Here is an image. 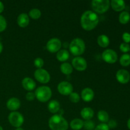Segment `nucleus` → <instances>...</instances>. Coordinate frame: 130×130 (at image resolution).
<instances>
[{
    "instance_id": "39",
    "label": "nucleus",
    "mask_w": 130,
    "mask_h": 130,
    "mask_svg": "<svg viewBox=\"0 0 130 130\" xmlns=\"http://www.w3.org/2000/svg\"><path fill=\"white\" fill-rule=\"evenodd\" d=\"M127 126H128V128L130 129V118L128 119V122H127Z\"/></svg>"
},
{
    "instance_id": "24",
    "label": "nucleus",
    "mask_w": 130,
    "mask_h": 130,
    "mask_svg": "<svg viewBox=\"0 0 130 130\" xmlns=\"http://www.w3.org/2000/svg\"><path fill=\"white\" fill-rule=\"evenodd\" d=\"M97 117L99 120L102 123H106L109 121V114L105 110H101L99 111L97 114Z\"/></svg>"
},
{
    "instance_id": "22",
    "label": "nucleus",
    "mask_w": 130,
    "mask_h": 130,
    "mask_svg": "<svg viewBox=\"0 0 130 130\" xmlns=\"http://www.w3.org/2000/svg\"><path fill=\"white\" fill-rule=\"evenodd\" d=\"M69 58V53L66 50H61L57 53V58L58 61L65 62Z\"/></svg>"
},
{
    "instance_id": "7",
    "label": "nucleus",
    "mask_w": 130,
    "mask_h": 130,
    "mask_svg": "<svg viewBox=\"0 0 130 130\" xmlns=\"http://www.w3.org/2000/svg\"><path fill=\"white\" fill-rule=\"evenodd\" d=\"M34 77L38 82L46 84L50 81V75L46 70L44 69H38L34 73Z\"/></svg>"
},
{
    "instance_id": "14",
    "label": "nucleus",
    "mask_w": 130,
    "mask_h": 130,
    "mask_svg": "<svg viewBox=\"0 0 130 130\" xmlns=\"http://www.w3.org/2000/svg\"><path fill=\"white\" fill-rule=\"evenodd\" d=\"M81 96L83 101L86 102H90L93 99L95 93L92 89L90 88H86L82 90Z\"/></svg>"
},
{
    "instance_id": "30",
    "label": "nucleus",
    "mask_w": 130,
    "mask_h": 130,
    "mask_svg": "<svg viewBox=\"0 0 130 130\" xmlns=\"http://www.w3.org/2000/svg\"><path fill=\"white\" fill-rule=\"evenodd\" d=\"M7 26L6 20L4 17L0 15V32H2L6 29Z\"/></svg>"
},
{
    "instance_id": "29",
    "label": "nucleus",
    "mask_w": 130,
    "mask_h": 130,
    "mask_svg": "<svg viewBox=\"0 0 130 130\" xmlns=\"http://www.w3.org/2000/svg\"><path fill=\"white\" fill-rule=\"evenodd\" d=\"M69 100L72 103H77L80 100V96L77 93L72 92L69 95Z\"/></svg>"
},
{
    "instance_id": "1",
    "label": "nucleus",
    "mask_w": 130,
    "mask_h": 130,
    "mask_svg": "<svg viewBox=\"0 0 130 130\" xmlns=\"http://www.w3.org/2000/svg\"><path fill=\"white\" fill-rule=\"evenodd\" d=\"M99 22V18L97 14L93 11L88 10L81 15L80 23L83 29L87 31L95 29Z\"/></svg>"
},
{
    "instance_id": "26",
    "label": "nucleus",
    "mask_w": 130,
    "mask_h": 130,
    "mask_svg": "<svg viewBox=\"0 0 130 130\" xmlns=\"http://www.w3.org/2000/svg\"><path fill=\"white\" fill-rule=\"evenodd\" d=\"M119 62H120L121 65L124 67H127L129 66L130 65V55L127 54V53L123 55L121 57Z\"/></svg>"
},
{
    "instance_id": "27",
    "label": "nucleus",
    "mask_w": 130,
    "mask_h": 130,
    "mask_svg": "<svg viewBox=\"0 0 130 130\" xmlns=\"http://www.w3.org/2000/svg\"><path fill=\"white\" fill-rule=\"evenodd\" d=\"M41 15V12L40 10L38 8H33L30 10L29 12V16L32 19H39Z\"/></svg>"
},
{
    "instance_id": "17",
    "label": "nucleus",
    "mask_w": 130,
    "mask_h": 130,
    "mask_svg": "<svg viewBox=\"0 0 130 130\" xmlns=\"http://www.w3.org/2000/svg\"><path fill=\"white\" fill-rule=\"evenodd\" d=\"M112 8L116 11H121L126 7L125 2L123 0H112L110 2Z\"/></svg>"
},
{
    "instance_id": "16",
    "label": "nucleus",
    "mask_w": 130,
    "mask_h": 130,
    "mask_svg": "<svg viewBox=\"0 0 130 130\" xmlns=\"http://www.w3.org/2000/svg\"><path fill=\"white\" fill-rule=\"evenodd\" d=\"M17 24L20 27H26L29 24V15L26 13L20 14L17 17Z\"/></svg>"
},
{
    "instance_id": "8",
    "label": "nucleus",
    "mask_w": 130,
    "mask_h": 130,
    "mask_svg": "<svg viewBox=\"0 0 130 130\" xmlns=\"http://www.w3.org/2000/svg\"><path fill=\"white\" fill-rule=\"evenodd\" d=\"M46 49L50 53H57L62 47L61 41L58 38H52L46 43Z\"/></svg>"
},
{
    "instance_id": "34",
    "label": "nucleus",
    "mask_w": 130,
    "mask_h": 130,
    "mask_svg": "<svg viewBox=\"0 0 130 130\" xmlns=\"http://www.w3.org/2000/svg\"><path fill=\"white\" fill-rule=\"evenodd\" d=\"M107 125L109 126V129H114L118 126V123H117L116 121L114 120V119H110L108 121Z\"/></svg>"
},
{
    "instance_id": "38",
    "label": "nucleus",
    "mask_w": 130,
    "mask_h": 130,
    "mask_svg": "<svg viewBox=\"0 0 130 130\" xmlns=\"http://www.w3.org/2000/svg\"><path fill=\"white\" fill-rule=\"evenodd\" d=\"M3 49V44L1 43V42L0 41V53L2 52Z\"/></svg>"
},
{
    "instance_id": "6",
    "label": "nucleus",
    "mask_w": 130,
    "mask_h": 130,
    "mask_svg": "<svg viewBox=\"0 0 130 130\" xmlns=\"http://www.w3.org/2000/svg\"><path fill=\"white\" fill-rule=\"evenodd\" d=\"M8 121L12 126L16 128H20L24 123V119L23 116L18 112H11L8 116Z\"/></svg>"
},
{
    "instance_id": "28",
    "label": "nucleus",
    "mask_w": 130,
    "mask_h": 130,
    "mask_svg": "<svg viewBox=\"0 0 130 130\" xmlns=\"http://www.w3.org/2000/svg\"><path fill=\"white\" fill-rule=\"evenodd\" d=\"M83 128L86 130H94L95 128V123L91 120H87L84 122Z\"/></svg>"
},
{
    "instance_id": "23",
    "label": "nucleus",
    "mask_w": 130,
    "mask_h": 130,
    "mask_svg": "<svg viewBox=\"0 0 130 130\" xmlns=\"http://www.w3.org/2000/svg\"><path fill=\"white\" fill-rule=\"evenodd\" d=\"M60 71L63 74L69 75L73 71V67L69 63L63 62L60 66Z\"/></svg>"
},
{
    "instance_id": "20",
    "label": "nucleus",
    "mask_w": 130,
    "mask_h": 130,
    "mask_svg": "<svg viewBox=\"0 0 130 130\" xmlns=\"http://www.w3.org/2000/svg\"><path fill=\"white\" fill-rule=\"evenodd\" d=\"M97 43L102 48H107L109 45L110 40L109 38L105 34L100 35L97 38Z\"/></svg>"
},
{
    "instance_id": "32",
    "label": "nucleus",
    "mask_w": 130,
    "mask_h": 130,
    "mask_svg": "<svg viewBox=\"0 0 130 130\" xmlns=\"http://www.w3.org/2000/svg\"><path fill=\"white\" fill-rule=\"evenodd\" d=\"M119 48H120L121 51L123 52H124V53H126V52H129V51L130 50V46H129V44H128V43H121L120 45V47H119Z\"/></svg>"
},
{
    "instance_id": "19",
    "label": "nucleus",
    "mask_w": 130,
    "mask_h": 130,
    "mask_svg": "<svg viewBox=\"0 0 130 130\" xmlns=\"http://www.w3.org/2000/svg\"><path fill=\"white\" fill-rule=\"evenodd\" d=\"M48 110H49L51 113L55 114V113L58 112L60 110V105L59 102H58L57 100H52V101L50 102L49 104H48Z\"/></svg>"
},
{
    "instance_id": "13",
    "label": "nucleus",
    "mask_w": 130,
    "mask_h": 130,
    "mask_svg": "<svg viewBox=\"0 0 130 130\" xmlns=\"http://www.w3.org/2000/svg\"><path fill=\"white\" fill-rule=\"evenodd\" d=\"M20 101L19 99L15 97L11 98L6 102V107L8 109L11 111H15L20 107Z\"/></svg>"
},
{
    "instance_id": "37",
    "label": "nucleus",
    "mask_w": 130,
    "mask_h": 130,
    "mask_svg": "<svg viewBox=\"0 0 130 130\" xmlns=\"http://www.w3.org/2000/svg\"><path fill=\"white\" fill-rule=\"evenodd\" d=\"M4 8H5V7H4L3 3L1 1H0V13H1L4 11Z\"/></svg>"
},
{
    "instance_id": "18",
    "label": "nucleus",
    "mask_w": 130,
    "mask_h": 130,
    "mask_svg": "<svg viewBox=\"0 0 130 130\" xmlns=\"http://www.w3.org/2000/svg\"><path fill=\"white\" fill-rule=\"evenodd\" d=\"M81 116L86 121L91 120L94 116V111L90 107L83 108L81 111Z\"/></svg>"
},
{
    "instance_id": "10",
    "label": "nucleus",
    "mask_w": 130,
    "mask_h": 130,
    "mask_svg": "<svg viewBox=\"0 0 130 130\" xmlns=\"http://www.w3.org/2000/svg\"><path fill=\"white\" fill-rule=\"evenodd\" d=\"M72 67L78 71H84L87 68V62L86 60L81 57H76L72 61Z\"/></svg>"
},
{
    "instance_id": "21",
    "label": "nucleus",
    "mask_w": 130,
    "mask_h": 130,
    "mask_svg": "<svg viewBox=\"0 0 130 130\" xmlns=\"http://www.w3.org/2000/svg\"><path fill=\"white\" fill-rule=\"evenodd\" d=\"M70 126L73 130H80L84 126V121L82 119H74L70 123Z\"/></svg>"
},
{
    "instance_id": "41",
    "label": "nucleus",
    "mask_w": 130,
    "mask_h": 130,
    "mask_svg": "<svg viewBox=\"0 0 130 130\" xmlns=\"http://www.w3.org/2000/svg\"><path fill=\"white\" fill-rule=\"evenodd\" d=\"M0 130H3V129L2 126H0Z\"/></svg>"
},
{
    "instance_id": "2",
    "label": "nucleus",
    "mask_w": 130,
    "mask_h": 130,
    "mask_svg": "<svg viewBox=\"0 0 130 130\" xmlns=\"http://www.w3.org/2000/svg\"><path fill=\"white\" fill-rule=\"evenodd\" d=\"M48 126L52 130H67L69 123L62 116L55 114L50 118Z\"/></svg>"
},
{
    "instance_id": "25",
    "label": "nucleus",
    "mask_w": 130,
    "mask_h": 130,
    "mask_svg": "<svg viewBox=\"0 0 130 130\" xmlns=\"http://www.w3.org/2000/svg\"><path fill=\"white\" fill-rule=\"evenodd\" d=\"M130 20V15L129 13L126 11H123L121 13L119 17V20L120 23L123 24H126Z\"/></svg>"
},
{
    "instance_id": "4",
    "label": "nucleus",
    "mask_w": 130,
    "mask_h": 130,
    "mask_svg": "<svg viewBox=\"0 0 130 130\" xmlns=\"http://www.w3.org/2000/svg\"><path fill=\"white\" fill-rule=\"evenodd\" d=\"M34 94L38 101L41 102H46L51 99L52 92L51 88L48 86H41L36 90Z\"/></svg>"
},
{
    "instance_id": "40",
    "label": "nucleus",
    "mask_w": 130,
    "mask_h": 130,
    "mask_svg": "<svg viewBox=\"0 0 130 130\" xmlns=\"http://www.w3.org/2000/svg\"><path fill=\"white\" fill-rule=\"evenodd\" d=\"M15 130H24V129H23V128H22L21 127H20V128H16V129H15Z\"/></svg>"
},
{
    "instance_id": "31",
    "label": "nucleus",
    "mask_w": 130,
    "mask_h": 130,
    "mask_svg": "<svg viewBox=\"0 0 130 130\" xmlns=\"http://www.w3.org/2000/svg\"><path fill=\"white\" fill-rule=\"evenodd\" d=\"M34 64L38 69H41L44 66V60L43 58L38 57L34 61Z\"/></svg>"
},
{
    "instance_id": "15",
    "label": "nucleus",
    "mask_w": 130,
    "mask_h": 130,
    "mask_svg": "<svg viewBox=\"0 0 130 130\" xmlns=\"http://www.w3.org/2000/svg\"><path fill=\"white\" fill-rule=\"evenodd\" d=\"M22 85L25 90H26L27 91H30L34 90L36 84L32 78L25 77L24 79H23L22 81Z\"/></svg>"
},
{
    "instance_id": "36",
    "label": "nucleus",
    "mask_w": 130,
    "mask_h": 130,
    "mask_svg": "<svg viewBox=\"0 0 130 130\" xmlns=\"http://www.w3.org/2000/svg\"><path fill=\"white\" fill-rule=\"evenodd\" d=\"M123 39L126 43L130 42V34L128 32H124L123 34Z\"/></svg>"
},
{
    "instance_id": "3",
    "label": "nucleus",
    "mask_w": 130,
    "mask_h": 130,
    "mask_svg": "<svg viewBox=\"0 0 130 130\" xmlns=\"http://www.w3.org/2000/svg\"><path fill=\"white\" fill-rule=\"evenodd\" d=\"M85 41L81 38H75L70 43V52L74 56L81 55L85 52Z\"/></svg>"
},
{
    "instance_id": "33",
    "label": "nucleus",
    "mask_w": 130,
    "mask_h": 130,
    "mask_svg": "<svg viewBox=\"0 0 130 130\" xmlns=\"http://www.w3.org/2000/svg\"><path fill=\"white\" fill-rule=\"evenodd\" d=\"M94 130H110L107 124L106 123H101L95 128Z\"/></svg>"
},
{
    "instance_id": "5",
    "label": "nucleus",
    "mask_w": 130,
    "mask_h": 130,
    "mask_svg": "<svg viewBox=\"0 0 130 130\" xmlns=\"http://www.w3.org/2000/svg\"><path fill=\"white\" fill-rule=\"evenodd\" d=\"M110 5L109 0H93L91 2V7L95 13L100 14L106 12L109 10Z\"/></svg>"
},
{
    "instance_id": "11",
    "label": "nucleus",
    "mask_w": 130,
    "mask_h": 130,
    "mask_svg": "<svg viewBox=\"0 0 130 130\" xmlns=\"http://www.w3.org/2000/svg\"><path fill=\"white\" fill-rule=\"evenodd\" d=\"M58 91L62 95H69L73 91V86L67 81H62L57 86Z\"/></svg>"
},
{
    "instance_id": "12",
    "label": "nucleus",
    "mask_w": 130,
    "mask_h": 130,
    "mask_svg": "<svg viewBox=\"0 0 130 130\" xmlns=\"http://www.w3.org/2000/svg\"><path fill=\"white\" fill-rule=\"evenodd\" d=\"M116 79L121 84H126L129 82L130 75L129 72L125 69H120L117 72Z\"/></svg>"
},
{
    "instance_id": "35",
    "label": "nucleus",
    "mask_w": 130,
    "mask_h": 130,
    "mask_svg": "<svg viewBox=\"0 0 130 130\" xmlns=\"http://www.w3.org/2000/svg\"><path fill=\"white\" fill-rule=\"evenodd\" d=\"M25 98H26L27 100H28V101L29 102L33 101L36 98L35 94H34V93L31 92V91H29V92L26 94Z\"/></svg>"
},
{
    "instance_id": "9",
    "label": "nucleus",
    "mask_w": 130,
    "mask_h": 130,
    "mask_svg": "<svg viewBox=\"0 0 130 130\" xmlns=\"http://www.w3.org/2000/svg\"><path fill=\"white\" fill-rule=\"evenodd\" d=\"M104 61L108 63H114L118 60V55L116 52L111 49H107L104 51L102 54Z\"/></svg>"
}]
</instances>
